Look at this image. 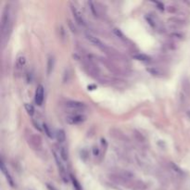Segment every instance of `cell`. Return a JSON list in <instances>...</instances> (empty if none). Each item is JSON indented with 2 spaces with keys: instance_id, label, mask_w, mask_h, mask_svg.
I'll return each instance as SVG.
<instances>
[{
  "instance_id": "6da1fadb",
  "label": "cell",
  "mask_w": 190,
  "mask_h": 190,
  "mask_svg": "<svg viewBox=\"0 0 190 190\" xmlns=\"http://www.w3.org/2000/svg\"><path fill=\"white\" fill-rule=\"evenodd\" d=\"M85 121H86V116L82 115V114H74V115H70L66 118L67 124L72 125L79 124L81 123H83Z\"/></svg>"
},
{
  "instance_id": "7a4b0ae2",
  "label": "cell",
  "mask_w": 190,
  "mask_h": 190,
  "mask_svg": "<svg viewBox=\"0 0 190 190\" xmlns=\"http://www.w3.org/2000/svg\"><path fill=\"white\" fill-rule=\"evenodd\" d=\"M28 142L29 144L31 145L35 149H39L42 147V140L41 137L39 135H36V134H33L32 133L30 134V136L28 138Z\"/></svg>"
},
{
  "instance_id": "3957f363",
  "label": "cell",
  "mask_w": 190,
  "mask_h": 190,
  "mask_svg": "<svg viewBox=\"0 0 190 190\" xmlns=\"http://www.w3.org/2000/svg\"><path fill=\"white\" fill-rule=\"evenodd\" d=\"M65 106L67 108L72 109V110H83L86 108V105L81 102V101H76V100H69L65 103Z\"/></svg>"
},
{
  "instance_id": "277c9868",
  "label": "cell",
  "mask_w": 190,
  "mask_h": 190,
  "mask_svg": "<svg viewBox=\"0 0 190 190\" xmlns=\"http://www.w3.org/2000/svg\"><path fill=\"white\" fill-rule=\"evenodd\" d=\"M10 23V12H9V9H5V10L3 11V15H2V20H1V32L2 34H4L6 33V31L7 30V25Z\"/></svg>"
},
{
  "instance_id": "5b68a950",
  "label": "cell",
  "mask_w": 190,
  "mask_h": 190,
  "mask_svg": "<svg viewBox=\"0 0 190 190\" xmlns=\"http://www.w3.org/2000/svg\"><path fill=\"white\" fill-rule=\"evenodd\" d=\"M44 96H45V89L43 86L39 85L36 87L35 91V96H34V101L38 106H41L44 101Z\"/></svg>"
},
{
  "instance_id": "8992f818",
  "label": "cell",
  "mask_w": 190,
  "mask_h": 190,
  "mask_svg": "<svg viewBox=\"0 0 190 190\" xmlns=\"http://www.w3.org/2000/svg\"><path fill=\"white\" fill-rule=\"evenodd\" d=\"M52 153H53V155H54V159H55V161H56L57 166H58V168L59 170V172H60V174H61V176H62L64 182H67V180H66V170H65V167H64L63 163L59 159V156L57 154V152L55 150H53Z\"/></svg>"
},
{
  "instance_id": "52a82bcc",
  "label": "cell",
  "mask_w": 190,
  "mask_h": 190,
  "mask_svg": "<svg viewBox=\"0 0 190 190\" xmlns=\"http://www.w3.org/2000/svg\"><path fill=\"white\" fill-rule=\"evenodd\" d=\"M71 10H72V15H73V18H74V20H76V22H77L78 24H80V25H86V21H85V20H83V15H82V13L78 10V9L77 7H76L75 6H73V5H72L71 6Z\"/></svg>"
},
{
  "instance_id": "ba28073f",
  "label": "cell",
  "mask_w": 190,
  "mask_h": 190,
  "mask_svg": "<svg viewBox=\"0 0 190 190\" xmlns=\"http://www.w3.org/2000/svg\"><path fill=\"white\" fill-rule=\"evenodd\" d=\"M0 169H1V172H3V174L5 175V177H6V179H7V183H9L12 187H14V182H13V179H12V177H11V175H10V173L7 172V168H6V166H5V164H4V162H3V161L1 159V162H0Z\"/></svg>"
},
{
  "instance_id": "9c48e42d",
  "label": "cell",
  "mask_w": 190,
  "mask_h": 190,
  "mask_svg": "<svg viewBox=\"0 0 190 190\" xmlns=\"http://www.w3.org/2000/svg\"><path fill=\"white\" fill-rule=\"evenodd\" d=\"M86 39L91 43V44H93L94 45H96V47H98V48H104V45L103 43L98 39L97 37L92 35V34H86Z\"/></svg>"
},
{
  "instance_id": "30bf717a",
  "label": "cell",
  "mask_w": 190,
  "mask_h": 190,
  "mask_svg": "<svg viewBox=\"0 0 190 190\" xmlns=\"http://www.w3.org/2000/svg\"><path fill=\"white\" fill-rule=\"evenodd\" d=\"M56 138H57L58 142H59V143L64 142L66 140V134H65L64 130H62V129H59V130H58L57 134H56Z\"/></svg>"
},
{
  "instance_id": "8fae6325",
  "label": "cell",
  "mask_w": 190,
  "mask_h": 190,
  "mask_svg": "<svg viewBox=\"0 0 190 190\" xmlns=\"http://www.w3.org/2000/svg\"><path fill=\"white\" fill-rule=\"evenodd\" d=\"M133 58L136 60H139V61H148L150 59V57H148L146 54H141V53H138V54H134Z\"/></svg>"
},
{
  "instance_id": "7c38bea8",
  "label": "cell",
  "mask_w": 190,
  "mask_h": 190,
  "mask_svg": "<svg viewBox=\"0 0 190 190\" xmlns=\"http://www.w3.org/2000/svg\"><path fill=\"white\" fill-rule=\"evenodd\" d=\"M147 71L148 72H150L152 75H155V76H162V72L161 70H159L158 68L156 67H149V68H147Z\"/></svg>"
},
{
  "instance_id": "4fadbf2b",
  "label": "cell",
  "mask_w": 190,
  "mask_h": 190,
  "mask_svg": "<svg viewBox=\"0 0 190 190\" xmlns=\"http://www.w3.org/2000/svg\"><path fill=\"white\" fill-rule=\"evenodd\" d=\"M54 68V58L53 57H49L48 60V74L49 75Z\"/></svg>"
},
{
  "instance_id": "5bb4252c",
  "label": "cell",
  "mask_w": 190,
  "mask_h": 190,
  "mask_svg": "<svg viewBox=\"0 0 190 190\" xmlns=\"http://www.w3.org/2000/svg\"><path fill=\"white\" fill-rule=\"evenodd\" d=\"M113 34H115L118 38H120V39H121V40H125L126 38H125V35H124V34L121 31L120 29H118V28H114L113 30Z\"/></svg>"
},
{
  "instance_id": "9a60e30c",
  "label": "cell",
  "mask_w": 190,
  "mask_h": 190,
  "mask_svg": "<svg viewBox=\"0 0 190 190\" xmlns=\"http://www.w3.org/2000/svg\"><path fill=\"white\" fill-rule=\"evenodd\" d=\"M87 4H88V7H89V9H90V10H91V12L93 13L94 16L97 17V16H98V12H97V10H96V5L94 4V2L88 1Z\"/></svg>"
},
{
  "instance_id": "2e32d148",
  "label": "cell",
  "mask_w": 190,
  "mask_h": 190,
  "mask_svg": "<svg viewBox=\"0 0 190 190\" xmlns=\"http://www.w3.org/2000/svg\"><path fill=\"white\" fill-rule=\"evenodd\" d=\"M59 156L61 158L62 161L66 162L68 159V153H67V150L64 147H61L59 148Z\"/></svg>"
},
{
  "instance_id": "e0dca14e",
  "label": "cell",
  "mask_w": 190,
  "mask_h": 190,
  "mask_svg": "<svg viewBox=\"0 0 190 190\" xmlns=\"http://www.w3.org/2000/svg\"><path fill=\"white\" fill-rule=\"evenodd\" d=\"M24 107H25V110L27 111V113L29 114L30 116H33L34 114V106L31 105V104H29V103H26L24 105Z\"/></svg>"
},
{
  "instance_id": "ac0fdd59",
  "label": "cell",
  "mask_w": 190,
  "mask_h": 190,
  "mask_svg": "<svg viewBox=\"0 0 190 190\" xmlns=\"http://www.w3.org/2000/svg\"><path fill=\"white\" fill-rule=\"evenodd\" d=\"M43 130L45 131V134H47L48 137H52L53 136V134H52V132H51V130H50V128H49V126L47 124H43Z\"/></svg>"
},
{
  "instance_id": "d6986e66",
  "label": "cell",
  "mask_w": 190,
  "mask_h": 190,
  "mask_svg": "<svg viewBox=\"0 0 190 190\" xmlns=\"http://www.w3.org/2000/svg\"><path fill=\"white\" fill-rule=\"evenodd\" d=\"M71 179H72V184H73V186L75 187V189H76V190H82L81 186H80V184H79V182H78L77 180H76V178L73 177L72 175H71Z\"/></svg>"
},
{
  "instance_id": "ffe728a7",
  "label": "cell",
  "mask_w": 190,
  "mask_h": 190,
  "mask_svg": "<svg viewBox=\"0 0 190 190\" xmlns=\"http://www.w3.org/2000/svg\"><path fill=\"white\" fill-rule=\"evenodd\" d=\"M25 61H26V60H25V58H24L23 56H20V57L18 58V64H19L20 67H22V66H23V65L25 64Z\"/></svg>"
},
{
  "instance_id": "44dd1931",
  "label": "cell",
  "mask_w": 190,
  "mask_h": 190,
  "mask_svg": "<svg viewBox=\"0 0 190 190\" xmlns=\"http://www.w3.org/2000/svg\"><path fill=\"white\" fill-rule=\"evenodd\" d=\"M146 19H147V20H148V23L152 26V27H155L156 26V23H155V21H154V20L152 19L151 17H148V16H146Z\"/></svg>"
},
{
  "instance_id": "7402d4cb",
  "label": "cell",
  "mask_w": 190,
  "mask_h": 190,
  "mask_svg": "<svg viewBox=\"0 0 190 190\" xmlns=\"http://www.w3.org/2000/svg\"><path fill=\"white\" fill-rule=\"evenodd\" d=\"M93 154H94V156H98V154H99V148L95 147L93 148Z\"/></svg>"
},
{
  "instance_id": "603a6c76",
  "label": "cell",
  "mask_w": 190,
  "mask_h": 190,
  "mask_svg": "<svg viewBox=\"0 0 190 190\" xmlns=\"http://www.w3.org/2000/svg\"><path fill=\"white\" fill-rule=\"evenodd\" d=\"M33 123H34V127L37 129V130L41 132V131H42V129H41V127L39 126V124H36L35 121H33Z\"/></svg>"
}]
</instances>
